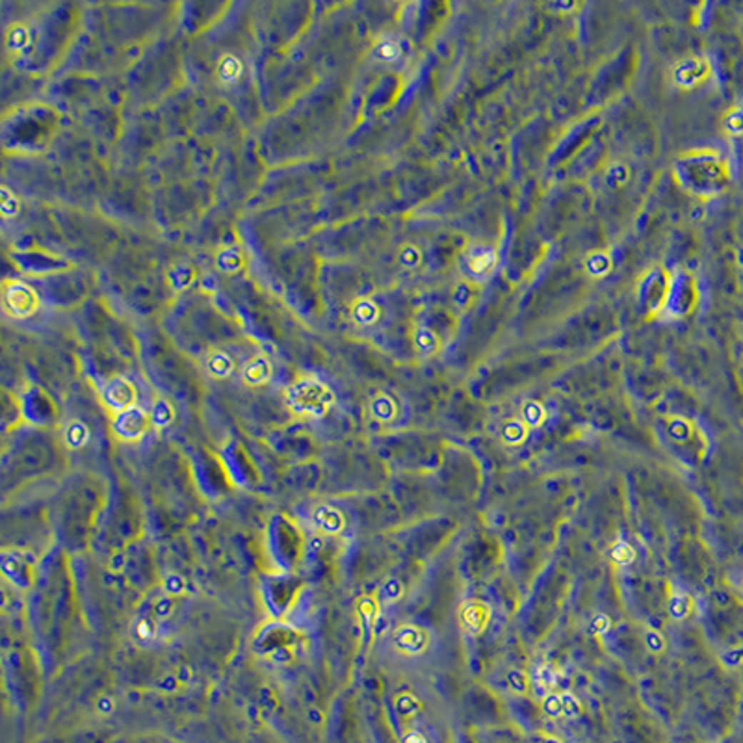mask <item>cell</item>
Here are the masks:
<instances>
[{"label":"cell","mask_w":743,"mask_h":743,"mask_svg":"<svg viewBox=\"0 0 743 743\" xmlns=\"http://www.w3.org/2000/svg\"><path fill=\"white\" fill-rule=\"evenodd\" d=\"M678 175L686 188L697 195H715L729 184L727 162L714 151H695L678 162Z\"/></svg>","instance_id":"1"},{"label":"cell","mask_w":743,"mask_h":743,"mask_svg":"<svg viewBox=\"0 0 743 743\" xmlns=\"http://www.w3.org/2000/svg\"><path fill=\"white\" fill-rule=\"evenodd\" d=\"M286 402L299 417L320 418L333 405V392L316 377H299L286 392Z\"/></svg>","instance_id":"2"},{"label":"cell","mask_w":743,"mask_h":743,"mask_svg":"<svg viewBox=\"0 0 743 743\" xmlns=\"http://www.w3.org/2000/svg\"><path fill=\"white\" fill-rule=\"evenodd\" d=\"M39 306V297L36 290L21 281H6L2 288V309L15 320H23L36 314Z\"/></svg>","instance_id":"3"},{"label":"cell","mask_w":743,"mask_h":743,"mask_svg":"<svg viewBox=\"0 0 743 743\" xmlns=\"http://www.w3.org/2000/svg\"><path fill=\"white\" fill-rule=\"evenodd\" d=\"M102 399H104V404L108 407L114 409L119 414L126 411V409L134 407L136 389L125 377H114L102 389Z\"/></svg>","instance_id":"4"},{"label":"cell","mask_w":743,"mask_h":743,"mask_svg":"<svg viewBox=\"0 0 743 743\" xmlns=\"http://www.w3.org/2000/svg\"><path fill=\"white\" fill-rule=\"evenodd\" d=\"M116 433L121 439H126V441H134L139 439L147 432L149 427V417L141 411V409H126L123 413L117 414L116 418Z\"/></svg>","instance_id":"5"},{"label":"cell","mask_w":743,"mask_h":743,"mask_svg":"<svg viewBox=\"0 0 743 743\" xmlns=\"http://www.w3.org/2000/svg\"><path fill=\"white\" fill-rule=\"evenodd\" d=\"M708 76V64L701 58H692V60L684 61L677 71L678 84L692 88L695 84L702 82Z\"/></svg>","instance_id":"6"},{"label":"cell","mask_w":743,"mask_h":743,"mask_svg":"<svg viewBox=\"0 0 743 743\" xmlns=\"http://www.w3.org/2000/svg\"><path fill=\"white\" fill-rule=\"evenodd\" d=\"M241 376H244V381H246L247 385H251V387L264 385L266 381L269 379V376H271V366H269V361L266 357H262V355H259V357H255V359H251V361L246 364V368H244V372H241Z\"/></svg>","instance_id":"7"},{"label":"cell","mask_w":743,"mask_h":743,"mask_svg":"<svg viewBox=\"0 0 743 743\" xmlns=\"http://www.w3.org/2000/svg\"><path fill=\"white\" fill-rule=\"evenodd\" d=\"M492 264H494V255H492V251L487 249L470 251L464 259V268L474 277H485L492 269Z\"/></svg>","instance_id":"8"},{"label":"cell","mask_w":743,"mask_h":743,"mask_svg":"<svg viewBox=\"0 0 743 743\" xmlns=\"http://www.w3.org/2000/svg\"><path fill=\"white\" fill-rule=\"evenodd\" d=\"M241 71H244V67H241V61L236 56L223 54L218 61L216 73L223 84H234L241 76Z\"/></svg>","instance_id":"9"},{"label":"cell","mask_w":743,"mask_h":743,"mask_svg":"<svg viewBox=\"0 0 743 743\" xmlns=\"http://www.w3.org/2000/svg\"><path fill=\"white\" fill-rule=\"evenodd\" d=\"M209 370L214 377H229L234 370V362L229 357L227 353L223 351H212L209 355Z\"/></svg>","instance_id":"10"},{"label":"cell","mask_w":743,"mask_h":743,"mask_svg":"<svg viewBox=\"0 0 743 743\" xmlns=\"http://www.w3.org/2000/svg\"><path fill=\"white\" fill-rule=\"evenodd\" d=\"M28 41H30V34H28L26 28L21 26V24L11 26L8 30V34H6V46H8L9 51H23V49L28 46Z\"/></svg>","instance_id":"11"},{"label":"cell","mask_w":743,"mask_h":743,"mask_svg":"<svg viewBox=\"0 0 743 743\" xmlns=\"http://www.w3.org/2000/svg\"><path fill=\"white\" fill-rule=\"evenodd\" d=\"M351 314L353 320L357 321V324L370 325L374 324L377 318V306L372 301H368V299H361L359 303H355Z\"/></svg>","instance_id":"12"},{"label":"cell","mask_w":743,"mask_h":743,"mask_svg":"<svg viewBox=\"0 0 743 743\" xmlns=\"http://www.w3.org/2000/svg\"><path fill=\"white\" fill-rule=\"evenodd\" d=\"M21 209V203H19V197L9 190L8 186H2L0 188V212L6 219L15 218Z\"/></svg>","instance_id":"13"},{"label":"cell","mask_w":743,"mask_h":743,"mask_svg":"<svg viewBox=\"0 0 743 743\" xmlns=\"http://www.w3.org/2000/svg\"><path fill=\"white\" fill-rule=\"evenodd\" d=\"M169 279H171V284H175L176 288H186L191 283L194 274H191V269L188 266H181V268L173 269L171 274H169Z\"/></svg>","instance_id":"14"},{"label":"cell","mask_w":743,"mask_h":743,"mask_svg":"<svg viewBox=\"0 0 743 743\" xmlns=\"http://www.w3.org/2000/svg\"><path fill=\"white\" fill-rule=\"evenodd\" d=\"M151 418H153L156 424H167L173 418V409L169 407L167 402H158V404H154Z\"/></svg>","instance_id":"15"},{"label":"cell","mask_w":743,"mask_h":743,"mask_svg":"<svg viewBox=\"0 0 743 743\" xmlns=\"http://www.w3.org/2000/svg\"><path fill=\"white\" fill-rule=\"evenodd\" d=\"M219 266H221V269H225V271H234V269L240 268L241 264V260H240V255H238L236 251H225L221 256H219Z\"/></svg>","instance_id":"16"},{"label":"cell","mask_w":743,"mask_h":743,"mask_svg":"<svg viewBox=\"0 0 743 743\" xmlns=\"http://www.w3.org/2000/svg\"><path fill=\"white\" fill-rule=\"evenodd\" d=\"M727 129L734 134H742L743 132V111H734L732 116L727 119Z\"/></svg>","instance_id":"17"}]
</instances>
